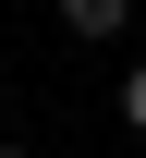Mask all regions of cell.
I'll list each match as a JSON object with an SVG mask.
<instances>
[{
    "mask_svg": "<svg viewBox=\"0 0 146 158\" xmlns=\"http://www.w3.org/2000/svg\"><path fill=\"white\" fill-rule=\"evenodd\" d=\"M61 24H73L85 49H110V37H122V24H134V0H61Z\"/></svg>",
    "mask_w": 146,
    "mask_h": 158,
    "instance_id": "1",
    "label": "cell"
},
{
    "mask_svg": "<svg viewBox=\"0 0 146 158\" xmlns=\"http://www.w3.org/2000/svg\"><path fill=\"white\" fill-rule=\"evenodd\" d=\"M122 122H134V134H146V61H134V73H122Z\"/></svg>",
    "mask_w": 146,
    "mask_h": 158,
    "instance_id": "2",
    "label": "cell"
},
{
    "mask_svg": "<svg viewBox=\"0 0 146 158\" xmlns=\"http://www.w3.org/2000/svg\"><path fill=\"white\" fill-rule=\"evenodd\" d=\"M0 158H37V146H0Z\"/></svg>",
    "mask_w": 146,
    "mask_h": 158,
    "instance_id": "3",
    "label": "cell"
}]
</instances>
